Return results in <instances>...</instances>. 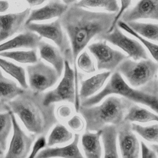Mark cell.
<instances>
[{
	"mask_svg": "<svg viewBox=\"0 0 158 158\" xmlns=\"http://www.w3.org/2000/svg\"><path fill=\"white\" fill-rule=\"evenodd\" d=\"M0 68L15 79L23 89H28L25 71L23 67L0 57Z\"/></svg>",
	"mask_w": 158,
	"mask_h": 158,
	"instance_id": "cell-26",
	"label": "cell"
},
{
	"mask_svg": "<svg viewBox=\"0 0 158 158\" xmlns=\"http://www.w3.org/2000/svg\"><path fill=\"white\" fill-rule=\"evenodd\" d=\"M134 103L123 97L108 96L98 105L80 106V113L85 122L86 131L101 130L106 125L118 126L128 109Z\"/></svg>",
	"mask_w": 158,
	"mask_h": 158,
	"instance_id": "cell-3",
	"label": "cell"
},
{
	"mask_svg": "<svg viewBox=\"0 0 158 158\" xmlns=\"http://www.w3.org/2000/svg\"><path fill=\"white\" fill-rule=\"evenodd\" d=\"M41 38L36 33L27 30L25 32L20 33L12 39L0 44V52L21 48L36 49L41 41Z\"/></svg>",
	"mask_w": 158,
	"mask_h": 158,
	"instance_id": "cell-16",
	"label": "cell"
},
{
	"mask_svg": "<svg viewBox=\"0 0 158 158\" xmlns=\"http://www.w3.org/2000/svg\"><path fill=\"white\" fill-rule=\"evenodd\" d=\"M0 57L10 59L21 64H32L38 60L35 49L2 51L0 52Z\"/></svg>",
	"mask_w": 158,
	"mask_h": 158,
	"instance_id": "cell-28",
	"label": "cell"
},
{
	"mask_svg": "<svg viewBox=\"0 0 158 158\" xmlns=\"http://www.w3.org/2000/svg\"><path fill=\"white\" fill-rule=\"evenodd\" d=\"M116 14L86 9L75 4L69 6L59 17L69 40L73 57V69L78 75L76 60L92 39L109 32Z\"/></svg>",
	"mask_w": 158,
	"mask_h": 158,
	"instance_id": "cell-1",
	"label": "cell"
},
{
	"mask_svg": "<svg viewBox=\"0 0 158 158\" xmlns=\"http://www.w3.org/2000/svg\"><path fill=\"white\" fill-rule=\"evenodd\" d=\"M28 88L35 93H43L54 86L60 76L52 67L38 60L36 62L27 66Z\"/></svg>",
	"mask_w": 158,
	"mask_h": 158,
	"instance_id": "cell-8",
	"label": "cell"
},
{
	"mask_svg": "<svg viewBox=\"0 0 158 158\" xmlns=\"http://www.w3.org/2000/svg\"><path fill=\"white\" fill-rule=\"evenodd\" d=\"M41 59L51 65L60 77L64 69L65 59L57 48L41 41L38 46Z\"/></svg>",
	"mask_w": 158,
	"mask_h": 158,
	"instance_id": "cell-20",
	"label": "cell"
},
{
	"mask_svg": "<svg viewBox=\"0 0 158 158\" xmlns=\"http://www.w3.org/2000/svg\"><path fill=\"white\" fill-rule=\"evenodd\" d=\"M46 139L44 136H40L34 143L30 155L27 158H35L40 151L46 148Z\"/></svg>",
	"mask_w": 158,
	"mask_h": 158,
	"instance_id": "cell-34",
	"label": "cell"
},
{
	"mask_svg": "<svg viewBox=\"0 0 158 158\" xmlns=\"http://www.w3.org/2000/svg\"><path fill=\"white\" fill-rule=\"evenodd\" d=\"M75 4L86 9L116 14L120 10L118 0H80Z\"/></svg>",
	"mask_w": 158,
	"mask_h": 158,
	"instance_id": "cell-22",
	"label": "cell"
},
{
	"mask_svg": "<svg viewBox=\"0 0 158 158\" xmlns=\"http://www.w3.org/2000/svg\"><path fill=\"white\" fill-rule=\"evenodd\" d=\"M132 130L145 141L158 144V123L148 126H142L136 123H131Z\"/></svg>",
	"mask_w": 158,
	"mask_h": 158,
	"instance_id": "cell-30",
	"label": "cell"
},
{
	"mask_svg": "<svg viewBox=\"0 0 158 158\" xmlns=\"http://www.w3.org/2000/svg\"><path fill=\"white\" fill-rule=\"evenodd\" d=\"M10 110V107H9L7 103L3 102L0 101V112H7Z\"/></svg>",
	"mask_w": 158,
	"mask_h": 158,
	"instance_id": "cell-40",
	"label": "cell"
},
{
	"mask_svg": "<svg viewBox=\"0 0 158 158\" xmlns=\"http://www.w3.org/2000/svg\"><path fill=\"white\" fill-rule=\"evenodd\" d=\"M117 128L106 125L102 129L101 141L103 145V158H120L117 149Z\"/></svg>",
	"mask_w": 158,
	"mask_h": 158,
	"instance_id": "cell-21",
	"label": "cell"
},
{
	"mask_svg": "<svg viewBox=\"0 0 158 158\" xmlns=\"http://www.w3.org/2000/svg\"><path fill=\"white\" fill-rule=\"evenodd\" d=\"M7 104L27 130L35 136H45L58 122L55 104L45 106L43 104V93L27 89Z\"/></svg>",
	"mask_w": 158,
	"mask_h": 158,
	"instance_id": "cell-2",
	"label": "cell"
},
{
	"mask_svg": "<svg viewBox=\"0 0 158 158\" xmlns=\"http://www.w3.org/2000/svg\"><path fill=\"white\" fill-rule=\"evenodd\" d=\"M88 49L95 58L99 70L115 71L118 65L128 57L120 51L112 48L104 40L91 43Z\"/></svg>",
	"mask_w": 158,
	"mask_h": 158,
	"instance_id": "cell-10",
	"label": "cell"
},
{
	"mask_svg": "<svg viewBox=\"0 0 158 158\" xmlns=\"http://www.w3.org/2000/svg\"><path fill=\"white\" fill-rule=\"evenodd\" d=\"M27 30L33 31L41 38L52 41L59 49L65 60L73 65V57L70 43L59 19L50 23H39L36 22L25 25Z\"/></svg>",
	"mask_w": 158,
	"mask_h": 158,
	"instance_id": "cell-7",
	"label": "cell"
},
{
	"mask_svg": "<svg viewBox=\"0 0 158 158\" xmlns=\"http://www.w3.org/2000/svg\"><path fill=\"white\" fill-rule=\"evenodd\" d=\"M112 94H117L133 103L146 106L158 114V96L143 89L133 88L116 70L111 74L107 83L99 93L81 101L80 106L87 107L98 104Z\"/></svg>",
	"mask_w": 158,
	"mask_h": 158,
	"instance_id": "cell-4",
	"label": "cell"
},
{
	"mask_svg": "<svg viewBox=\"0 0 158 158\" xmlns=\"http://www.w3.org/2000/svg\"><path fill=\"white\" fill-rule=\"evenodd\" d=\"M3 154V151H2L1 149H0V155L1 154Z\"/></svg>",
	"mask_w": 158,
	"mask_h": 158,
	"instance_id": "cell-45",
	"label": "cell"
},
{
	"mask_svg": "<svg viewBox=\"0 0 158 158\" xmlns=\"http://www.w3.org/2000/svg\"><path fill=\"white\" fill-rule=\"evenodd\" d=\"M154 93L156 95L158 96V86H156V88H155L154 91Z\"/></svg>",
	"mask_w": 158,
	"mask_h": 158,
	"instance_id": "cell-43",
	"label": "cell"
},
{
	"mask_svg": "<svg viewBox=\"0 0 158 158\" xmlns=\"http://www.w3.org/2000/svg\"><path fill=\"white\" fill-rule=\"evenodd\" d=\"M111 74L112 72L110 71H104L81 80L80 88L78 91L80 102L81 101L92 97L99 93Z\"/></svg>",
	"mask_w": 158,
	"mask_h": 158,
	"instance_id": "cell-18",
	"label": "cell"
},
{
	"mask_svg": "<svg viewBox=\"0 0 158 158\" xmlns=\"http://www.w3.org/2000/svg\"><path fill=\"white\" fill-rule=\"evenodd\" d=\"M71 64L65 60L64 73L57 86L53 89L43 93V104L45 106L66 101L73 104L78 112L80 100L78 96V75H77Z\"/></svg>",
	"mask_w": 158,
	"mask_h": 158,
	"instance_id": "cell-6",
	"label": "cell"
},
{
	"mask_svg": "<svg viewBox=\"0 0 158 158\" xmlns=\"http://www.w3.org/2000/svg\"><path fill=\"white\" fill-rule=\"evenodd\" d=\"M127 23L136 33L142 38L153 42H158L157 23L132 21Z\"/></svg>",
	"mask_w": 158,
	"mask_h": 158,
	"instance_id": "cell-25",
	"label": "cell"
},
{
	"mask_svg": "<svg viewBox=\"0 0 158 158\" xmlns=\"http://www.w3.org/2000/svg\"><path fill=\"white\" fill-rule=\"evenodd\" d=\"M9 8V3L5 0H0V13L6 12Z\"/></svg>",
	"mask_w": 158,
	"mask_h": 158,
	"instance_id": "cell-38",
	"label": "cell"
},
{
	"mask_svg": "<svg viewBox=\"0 0 158 158\" xmlns=\"http://www.w3.org/2000/svg\"><path fill=\"white\" fill-rule=\"evenodd\" d=\"M30 13L29 9L23 11L0 15V43L18 32L25 25Z\"/></svg>",
	"mask_w": 158,
	"mask_h": 158,
	"instance_id": "cell-14",
	"label": "cell"
},
{
	"mask_svg": "<svg viewBox=\"0 0 158 158\" xmlns=\"http://www.w3.org/2000/svg\"><path fill=\"white\" fill-rule=\"evenodd\" d=\"M0 158H4V156H3V154L0 155Z\"/></svg>",
	"mask_w": 158,
	"mask_h": 158,
	"instance_id": "cell-44",
	"label": "cell"
},
{
	"mask_svg": "<svg viewBox=\"0 0 158 158\" xmlns=\"http://www.w3.org/2000/svg\"><path fill=\"white\" fill-rule=\"evenodd\" d=\"M68 6L58 1L51 2L38 9L30 12L25 25L29 23L51 20L60 17L67 9Z\"/></svg>",
	"mask_w": 158,
	"mask_h": 158,
	"instance_id": "cell-17",
	"label": "cell"
},
{
	"mask_svg": "<svg viewBox=\"0 0 158 158\" xmlns=\"http://www.w3.org/2000/svg\"><path fill=\"white\" fill-rule=\"evenodd\" d=\"M21 86L14 81L6 77L0 70V101L7 103L13 100L23 91Z\"/></svg>",
	"mask_w": 158,
	"mask_h": 158,
	"instance_id": "cell-24",
	"label": "cell"
},
{
	"mask_svg": "<svg viewBox=\"0 0 158 158\" xmlns=\"http://www.w3.org/2000/svg\"><path fill=\"white\" fill-rule=\"evenodd\" d=\"M141 158H158L156 152L148 147L143 141H141Z\"/></svg>",
	"mask_w": 158,
	"mask_h": 158,
	"instance_id": "cell-37",
	"label": "cell"
},
{
	"mask_svg": "<svg viewBox=\"0 0 158 158\" xmlns=\"http://www.w3.org/2000/svg\"><path fill=\"white\" fill-rule=\"evenodd\" d=\"M151 148L156 152L157 156H158V144H152L151 145Z\"/></svg>",
	"mask_w": 158,
	"mask_h": 158,
	"instance_id": "cell-42",
	"label": "cell"
},
{
	"mask_svg": "<svg viewBox=\"0 0 158 158\" xmlns=\"http://www.w3.org/2000/svg\"><path fill=\"white\" fill-rule=\"evenodd\" d=\"M56 113L59 118L62 119H67L70 118L73 113V109L70 106L63 104L57 108Z\"/></svg>",
	"mask_w": 158,
	"mask_h": 158,
	"instance_id": "cell-36",
	"label": "cell"
},
{
	"mask_svg": "<svg viewBox=\"0 0 158 158\" xmlns=\"http://www.w3.org/2000/svg\"><path fill=\"white\" fill-rule=\"evenodd\" d=\"M117 25L122 30L125 31V32L130 34L131 36H133L135 38L138 40L141 44L144 46V48L147 49L151 54V57L153 58L154 60L158 63V43H156L155 42L148 40L140 36L139 35L136 33L128 25L127 23L122 20H118L117 23Z\"/></svg>",
	"mask_w": 158,
	"mask_h": 158,
	"instance_id": "cell-29",
	"label": "cell"
},
{
	"mask_svg": "<svg viewBox=\"0 0 158 158\" xmlns=\"http://www.w3.org/2000/svg\"><path fill=\"white\" fill-rule=\"evenodd\" d=\"M133 88H144L154 81L158 72V63L149 59L134 60L127 57L115 70Z\"/></svg>",
	"mask_w": 158,
	"mask_h": 158,
	"instance_id": "cell-5",
	"label": "cell"
},
{
	"mask_svg": "<svg viewBox=\"0 0 158 158\" xmlns=\"http://www.w3.org/2000/svg\"><path fill=\"white\" fill-rule=\"evenodd\" d=\"M73 133L69 131L64 125L57 123L51 130L48 141L46 146L52 147L56 144H62L69 143L73 138Z\"/></svg>",
	"mask_w": 158,
	"mask_h": 158,
	"instance_id": "cell-27",
	"label": "cell"
},
{
	"mask_svg": "<svg viewBox=\"0 0 158 158\" xmlns=\"http://www.w3.org/2000/svg\"><path fill=\"white\" fill-rule=\"evenodd\" d=\"M120 20L126 23L139 20L158 21V0H139L132 8L124 12Z\"/></svg>",
	"mask_w": 158,
	"mask_h": 158,
	"instance_id": "cell-13",
	"label": "cell"
},
{
	"mask_svg": "<svg viewBox=\"0 0 158 158\" xmlns=\"http://www.w3.org/2000/svg\"><path fill=\"white\" fill-rule=\"evenodd\" d=\"M116 128L121 158H140L141 144L131 129V123L123 120Z\"/></svg>",
	"mask_w": 158,
	"mask_h": 158,
	"instance_id": "cell-12",
	"label": "cell"
},
{
	"mask_svg": "<svg viewBox=\"0 0 158 158\" xmlns=\"http://www.w3.org/2000/svg\"><path fill=\"white\" fill-rule=\"evenodd\" d=\"M157 86H158V78H157Z\"/></svg>",
	"mask_w": 158,
	"mask_h": 158,
	"instance_id": "cell-46",
	"label": "cell"
},
{
	"mask_svg": "<svg viewBox=\"0 0 158 158\" xmlns=\"http://www.w3.org/2000/svg\"><path fill=\"white\" fill-rule=\"evenodd\" d=\"M124 120L130 123L137 122L141 123L152 122H158V115L147 109L133 104L128 109L125 115Z\"/></svg>",
	"mask_w": 158,
	"mask_h": 158,
	"instance_id": "cell-23",
	"label": "cell"
},
{
	"mask_svg": "<svg viewBox=\"0 0 158 158\" xmlns=\"http://www.w3.org/2000/svg\"><path fill=\"white\" fill-rule=\"evenodd\" d=\"M62 3H64L65 5L69 6L72 4H73L76 3L77 0H62Z\"/></svg>",
	"mask_w": 158,
	"mask_h": 158,
	"instance_id": "cell-41",
	"label": "cell"
},
{
	"mask_svg": "<svg viewBox=\"0 0 158 158\" xmlns=\"http://www.w3.org/2000/svg\"></svg>",
	"mask_w": 158,
	"mask_h": 158,
	"instance_id": "cell-47",
	"label": "cell"
},
{
	"mask_svg": "<svg viewBox=\"0 0 158 158\" xmlns=\"http://www.w3.org/2000/svg\"><path fill=\"white\" fill-rule=\"evenodd\" d=\"M12 121V136L7 152L4 158H27L35 141L36 136L27 135L18 123L15 114L10 110Z\"/></svg>",
	"mask_w": 158,
	"mask_h": 158,
	"instance_id": "cell-11",
	"label": "cell"
},
{
	"mask_svg": "<svg viewBox=\"0 0 158 158\" xmlns=\"http://www.w3.org/2000/svg\"><path fill=\"white\" fill-rule=\"evenodd\" d=\"M119 1H120V4H119L120 5V10L115 17L113 26L112 27L111 30L109 32H110L114 28V27L117 25V22L120 19V18H121L122 14L124 13V12L126 11L128 9V7L130 6L133 0H119Z\"/></svg>",
	"mask_w": 158,
	"mask_h": 158,
	"instance_id": "cell-35",
	"label": "cell"
},
{
	"mask_svg": "<svg viewBox=\"0 0 158 158\" xmlns=\"http://www.w3.org/2000/svg\"><path fill=\"white\" fill-rule=\"evenodd\" d=\"M102 130L86 131L81 137V146L85 158H102Z\"/></svg>",
	"mask_w": 158,
	"mask_h": 158,
	"instance_id": "cell-19",
	"label": "cell"
},
{
	"mask_svg": "<svg viewBox=\"0 0 158 158\" xmlns=\"http://www.w3.org/2000/svg\"><path fill=\"white\" fill-rule=\"evenodd\" d=\"M80 134L74 135L72 141L62 147H48L41 149L35 158H85L81 154L78 144Z\"/></svg>",
	"mask_w": 158,
	"mask_h": 158,
	"instance_id": "cell-15",
	"label": "cell"
},
{
	"mask_svg": "<svg viewBox=\"0 0 158 158\" xmlns=\"http://www.w3.org/2000/svg\"><path fill=\"white\" fill-rule=\"evenodd\" d=\"M27 2L31 6H39L43 4L46 0H26Z\"/></svg>",
	"mask_w": 158,
	"mask_h": 158,
	"instance_id": "cell-39",
	"label": "cell"
},
{
	"mask_svg": "<svg viewBox=\"0 0 158 158\" xmlns=\"http://www.w3.org/2000/svg\"><path fill=\"white\" fill-rule=\"evenodd\" d=\"M67 125L73 131H75L76 133L81 132L85 127V122L80 115H75L67 121Z\"/></svg>",
	"mask_w": 158,
	"mask_h": 158,
	"instance_id": "cell-33",
	"label": "cell"
},
{
	"mask_svg": "<svg viewBox=\"0 0 158 158\" xmlns=\"http://www.w3.org/2000/svg\"><path fill=\"white\" fill-rule=\"evenodd\" d=\"M10 110L0 112V149L2 151L6 149L7 139L12 130Z\"/></svg>",
	"mask_w": 158,
	"mask_h": 158,
	"instance_id": "cell-31",
	"label": "cell"
},
{
	"mask_svg": "<svg viewBox=\"0 0 158 158\" xmlns=\"http://www.w3.org/2000/svg\"><path fill=\"white\" fill-rule=\"evenodd\" d=\"M97 40H104L115 46L127 54L128 57L134 60L148 58L147 51L141 43L136 38L133 39L126 35L117 25L110 32L102 35Z\"/></svg>",
	"mask_w": 158,
	"mask_h": 158,
	"instance_id": "cell-9",
	"label": "cell"
},
{
	"mask_svg": "<svg viewBox=\"0 0 158 158\" xmlns=\"http://www.w3.org/2000/svg\"><path fill=\"white\" fill-rule=\"evenodd\" d=\"M77 67L86 73H93L96 71V67L92 57L86 51H83L76 60Z\"/></svg>",
	"mask_w": 158,
	"mask_h": 158,
	"instance_id": "cell-32",
	"label": "cell"
}]
</instances>
